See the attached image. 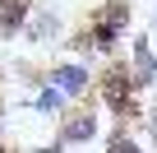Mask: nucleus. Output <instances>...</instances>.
<instances>
[{
  "mask_svg": "<svg viewBox=\"0 0 157 153\" xmlns=\"http://www.w3.org/2000/svg\"><path fill=\"white\" fill-rule=\"evenodd\" d=\"M129 23H134L129 0H106V5H97V14L88 19V28L69 42V46L78 51L74 60H83V65H88V56H106V60H111V56H116V46L125 42Z\"/></svg>",
  "mask_w": 157,
  "mask_h": 153,
  "instance_id": "1",
  "label": "nucleus"
},
{
  "mask_svg": "<svg viewBox=\"0 0 157 153\" xmlns=\"http://www.w3.org/2000/svg\"><path fill=\"white\" fill-rule=\"evenodd\" d=\"M152 23H157V14H152Z\"/></svg>",
  "mask_w": 157,
  "mask_h": 153,
  "instance_id": "7",
  "label": "nucleus"
},
{
  "mask_svg": "<svg viewBox=\"0 0 157 153\" xmlns=\"http://www.w3.org/2000/svg\"><path fill=\"white\" fill-rule=\"evenodd\" d=\"M60 33H65V23H60V14L51 10V5H33V14H28V23H23V42H33V46H56L60 42Z\"/></svg>",
  "mask_w": 157,
  "mask_h": 153,
  "instance_id": "4",
  "label": "nucleus"
},
{
  "mask_svg": "<svg viewBox=\"0 0 157 153\" xmlns=\"http://www.w3.org/2000/svg\"><path fill=\"white\" fill-rule=\"evenodd\" d=\"M102 153H148V148H143L139 135H129V125H116V130L106 135V148H102Z\"/></svg>",
  "mask_w": 157,
  "mask_h": 153,
  "instance_id": "6",
  "label": "nucleus"
},
{
  "mask_svg": "<svg viewBox=\"0 0 157 153\" xmlns=\"http://www.w3.org/2000/svg\"><path fill=\"white\" fill-rule=\"evenodd\" d=\"M33 5H37V0H0V42H14L23 33Z\"/></svg>",
  "mask_w": 157,
  "mask_h": 153,
  "instance_id": "5",
  "label": "nucleus"
},
{
  "mask_svg": "<svg viewBox=\"0 0 157 153\" xmlns=\"http://www.w3.org/2000/svg\"><path fill=\"white\" fill-rule=\"evenodd\" d=\"M42 79L51 84V88H60V98L74 107V102H83V98H93V70L83 65V60H56L51 70H42Z\"/></svg>",
  "mask_w": 157,
  "mask_h": 153,
  "instance_id": "2",
  "label": "nucleus"
},
{
  "mask_svg": "<svg viewBox=\"0 0 157 153\" xmlns=\"http://www.w3.org/2000/svg\"><path fill=\"white\" fill-rule=\"evenodd\" d=\"M97 135H102V116H97V107H69V111L56 121V144H60V148L97 144Z\"/></svg>",
  "mask_w": 157,
  "mask_h": 153,
  "instance_id": "3",
  "label": "nucleus"
}]
</instances>
